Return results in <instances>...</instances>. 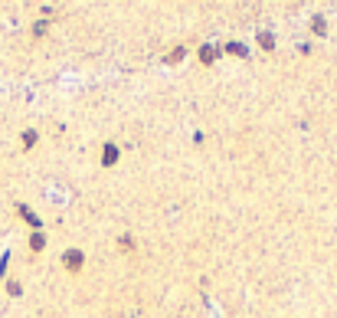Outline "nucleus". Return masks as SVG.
Instances as JSON below:
<instances>
[{
  "mask_svg": "<svg viewBox=\"0 0 337 318\" xmlns=\"http://www.w3.org/2000/svg\"><path fill=\"white\" fill-rule=\"evenodd\" d=\"M118 161H121V144L105 141V144H102V151H98V167H115Z\"/></svg>",
  "mask_w": 337,
  "mask_h": 318,
  "instance_id": "f257e3e1",
  "label": "nucleus"
},
{
  "mask_svg": "<svg viewBox=\"0 0 337 318\" xmlns=\"http://www.w3.org/2000/svg\"><path fill=\"white\" fill-rule=\"evenodd\" d=\"M63 269L72 272V276L82 272V269H85V253H82V249H66V253H63Z\"/></svg>",
  "mask_w": 337,
  "mask_h": 318,
  "instance_id": "f03ea898",
  "label": "nucleus"
},
{
  "mask_svg": "<svg viewBox=\"0 0 337 318\" xmlns=\"http://www.w3.org/2000/svg\"><path fill=\"white\" fill-rule=\"evenodd\" d=\"M220 46H213V43H203V46H200V49H196V59H200V63H203V66H216V63H220Z\"/></svg>",
  "mask_w": 337,
  "mask_h": 318,
  "instance_id": "7ed1b4c3",
  "label": "nucleus"
},
{
  "mask_svg": "<svg viewBox=\"0 0 337 318\" xmlns=\"http://www.w3.org/2000/svg\"><path fill=\"white\" fill-rule=\"evenodd\" d=\"M220 53H226V56H236V59H249V46L246 43H223L220 46Z\"/></svg>",
  "mask_w": 337,
  "mask_h": 318,
  "instance_id": "20e7f679",
  "label": "nucleus"
},
{
  "mask_svg": "<svg viewBox=\"0 0 337 318\" xmlns=\"http://www.w3.org/2000/svg\"><path fill=\"white\" fill-rule=\"evenodd\" d=\"M115 246L121 249V253H128V256H131V253H138V239H134L131 233H118V239H115Z\"/></svg>",
  "mask_w": 337,
  "mask_h": 318,
  "instance_id": "39448f33",
  "label": "nucleus"
},
{
  "mask_svg": "<svg viewBox=\"0 0 337 318\" xmlns=\"http://www.w3.org/2000/svg\"><path fill=\"white\" fill-rule=\"evenodd\" d=\"M16 213H20V216H23V220L33 226V233H36V230H43V220H39V216L33 213V210L26 207V204H16Z\"/></svg>",
  "mask_w": 337,
  "mask_h": 318,
  "instance_id": "423d86ee",
  "label": "nucleus"
},
{
  "mask_svg": "<svg viewBox=\"0 0 337 318\" xmlns=\"http://www.w3.org/2000/svg\"><path fill=\"white\" fill-rule=\"evenodd\" d=\"M183 59H187V46H173V49H167L164 66H180Z\"/></svg>",
  "mask_w": 337,
  "mask_h": 318,
  "instance_id": "0eeeda50",
  "label": "nucleus"
},
{
  "mask_svg": "<svg viewBox=\"0 0 337 318\" xmlns=\"http://www.w3.org/2000/svg\"><path fill=\"white\" fill-rule=\"evenodd\" d=\"M311 33H314V36H328V16H324V13H314L311 16Z\"/></svg>",
  "mask_w": 337,
  "mask_h": 318,
  "instance_id": "6e6552de",
  "label": "nucleus"
},
{
  "mask_svg": "<svg viewBox=\"0 0 337 318\" xmlns=\"http://www.w3.org/2000/svg\"><path fill=\"white\" fill-rule=\"evenodd\" d=\"M36 141H39V131H36V128H26L23 135H20V144H23V151H33V148H36Z\"/></svg>",
  "mask_w": 337,
  "mask_h": 318,
  "instance_id": "1a4fd4ad",
  "label": "nucleus"
},
{
  "mask_svg": "<svg viewBox=\"0 0 337 318\" xmlns=\"http://www.w3.org/2000/svg\"><path fill=\"white\" fill-rule=\"evenodd\" d=\"M43 249H46V233L43 230L30 233V253H43Z\"/></svg>",
  "mask_w": 337,
  "mask_h": 318,
  "instance_id": "9d476101",
  "label": "nucleus"
},
{
  "mask_svg": "<svg viewBox=\"0 0 337 318\" xmlns=\"http://www.w3.org/2000/svg\"><path fill=\"white\" fill-rule=\"evenodd\" d=\"M255 43H259V49H265V53H272V49H275V36L268 30H262L259 36H255Z\"/></svg>",
  "mask_w": 337,
  "mask_h": 318,
  "instance_id": "9b49d317",
  "label": "nucleus"
},
{
  "mask_svg": "<svg viewBox=\"0 0 337 318\" xmlns=\"http://www.w3.org/2000/svg\"><path fill=\"white\" fill-rule=\"evenodd\" d=\"M43 33H49V20H46V16L33 23V36H43Z\"/></svg>",
  "mask_w": 337,
  "mask_h": 318,
  "instance_id": "f8f14e48",
  "label": "nucleus"
},
{
  "mask_svg": "<svg viewBox=\"0 0 337 318\" xmlns=\"http://www.w3.org/2000/svg\"><path fill=\"white\" fill-rule=\"evenodd\" d=\"M7 292L16 299V295H23V286H20V282H7Z\"/></svg>",
  "mask_w": 337,
  "mask_h": 318,
  "instance_id": "ddd939ff",
  "label": "nucleus"
}]
</instances>
